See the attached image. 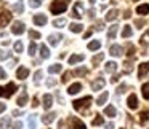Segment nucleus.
Listing matches in <instances>:
<instances>
[{
  "mask_svg": "<svg viewBox=\"0 0 149 129\" xmlns=\"http://www.w3.org/2000/svg\"><path fill=\"white\" fill-rule=\"evenodd\" d=\"M55 118H56V113H47V115H43L42 116V123L43 124H50V123H53L55 121Z\"/></svg>",
  "mask_w": 149,
  "mask_h": 129,
  "instance_id": "nucleus-12",
  "label": "nucleus"
},
{
  "mask_svg": "<svg viewBox=\"0 0 149 129\" xmlns=\"http://www.w3.org/2000/svg\"><path fill=\"white\" fill-rule=\"evenodd\" d=\"M61 70H63V65L61 64H53V65H50V67H48L50 73H59Z\"/></svg>",
  "mask_w": 149,
  "mask_h": 129,
  "instance_id": "nucleus-23",
  "label": "nucleus"
},
{
  "mask_svg": "<svg viewBox=\"0 0 149 129\" xmlns=\"http://www.w3.org/2000/svg\"><path fill=\"white\" fill-rule=\"evenodd\" d=\"M40 56H42V59H48L50 58V49L47 48V45L40 46Z\"/></svg>",
  "mask_w": 149,
  "mask_h": 129,
  "instance_id": "nucleus-25",
  "label": "nucleus"
},
{
  "mask_svg": "<svg viewBox=\"0 0 149 129\" xmlns=\"http://www.w3.org/2000/svg\"><path fill=\"white\" fill-rule=\"evenodd\" d=\"M5 108H7V105H5L3 102H0V113H2V112H5Z\"/></svg>",
  "mask_w": 149,
  "mask_h": 129,
  "instance_id": "nucleus-52",
  "label": "nucleus"
},
{
  "mask_svg": "<svg viewBox=\"0 0 149 129\" xmlns=\"http://www.w3.org/2000/svg\"><path fill=\"white\" fill-rule=\"evenodd\" d=\"M119 81V77H114V78H111V83H117Z\"/></svg>",
  "mask_w": 149,
  "mask_h": 129,
  "instance_id": "nucleus-57",
  "label": "nucleus"
},
{
  "mask_svg": "<svg viewBox=\"0 0 149 129\" xmlns=\"http://www.w3.org/2000/svg\"><path fill=\"white\" fill-rule=\"evenodd\" d=\"M16 91V84L8 83L7 86H0V97H10L13 96V93Z\"/></svg>",
  "mask_w": 149,
  "mask_h": 129,
  "instance_id": "nucleus-3",
  "label": "nucleus"
},
{
  "mask_svg": "<svg viewBox=\"0 0 149 129\" xmlns=\"http://www.w3.org/2000/svg\"><path fill=\"white\" fill-rule=\"evenodd\" d=\"M127 104H128V108L135 110L138 107V97H136V94H130L128 99H127Z\"/></svg>",
  "mask_w": 149,
  "mask_h": 129,
  "instance_id": "nucleus-8",
  "label": "nucleus"
},
{
  "mask_svg": "<svg viewBox=\"0 0 149 129\" xmlns=\"http://www.w3.org/2000/svg\"><path fill=\"white\" fill-rule=\"evenodd\" d=\"M101 48V43L98 42V40H93V42L88 43V49H91V51H95V49H100Z\"/></svg>",
  "mask_w": 149,
  "mask_h": 129,
  "instance_id": "nucleus-30",
  "label": "nucleus"
},
{
  "mask_svg": "<svg viewBox=\"0 0 149 129\" xmlns=\"http://www.w3.org/2000/svg\"><path fill=\"white\" fill-rule=\"evenodd\" d=\"M104 129H114V124L112 123H107V124L104 126Z\"/></svg>",
  "mask_w": 149,
  "mask_h": 129,
  "instance_id": "nucleus-55",
  "label": "nucleus"
},
{
  "mask_svg": "<svg viewBox=\"0 0 149 129\" xmlns=\"http://www.w3.org/2000/svg\"><path fill=\"white\" fill-rule=\"evenodd\" d=\"M13 129H23V123H21V121H16V123L13 124Z\"/></svg>",
  "mask_w": 149,
  "mask_h": 129,
  "instance_id": "nucleus-48",
  "label": "nucleus"
},
{
  "mask_svg": "<svg viewBox=\"0 0 149 129\" xmlns=\"http://www.w3.org/2000/svg\"><path fill=\"white\" fill-rule=\"evenodd\" d=\"M117 29H119V26H111V29H109V32H107V35H109V38H116V35H117Z\"/></svg>",
  "mask_w": 149,
  "mask_h": 129,
  "instance_id": "nucleus-31",
  "label": "nucleus"
},
{
  "mask_svg": "<svg viewBox=\"0 0 149 129\" xmlns=\"http://www.w3.org/2000/svg\"><path fill=\"white\" fill-rule=\"evenodd\" d=\"M42 75H43V72H42V70H37V72H36V75H34V80H36V83H39V81H40Z\"/></svg>",
  "mask_w": 149,
  "mask_h": 129,
  "instance_id": "nucleus-43",
  "label": "nucleus"
},
{
  "mask_svg": "<svg viewBox=\"0 0 149 129\" xmlns=\"http://www.w3.org/2000/svg\"><path fill=\"white\" fill-rule=\"evenodd\" d=\"M69 77H71V72H66V73L63 75V83H66V81L69 80Z\"/></svg>",
  "mask_w": 149,
  "mask_h": 129,
  "instance_id": "nucleus-49",
  "label": "nucleus"
},
{
  "mask_svg": "<svg viewBox=\"0 0 149 129\" xmlns=\"http://www.w3.org/2000/svg\"><path fill=\"white\" fill-rule=\"evenodd\" d=\"M10 128V118H2L0 119V129H8Z\"/></svg>",
  "mask_w": 149,
  "mask_h": 129,
  "instance_id": "nucleus-32",
  "label": "nucleus"
},
{
  "mask_svg": "<svg viewBox=\"0 0 149 129\" xmlns=\"http://www.w3.org/2000/svg\"><path fill=\"white\" fill-rule=\"evenodd\" d=\"M82 61H84V54H72L71 58H69V64L71 65L77 64V62H82Z\"/></svg>",
  "mask_w": 149,
  "mask_h": 129,
  "instance_id": "nucleus-17",
  "label": "nucleus"
},
{
  "mask_svg": "<svg viewBox=\"0 0 149 129\" xmlns=\"http://www.w3.org/2000/svg\"><path fill=\"white\" fill-rule=\"evenodd\" d=\"M143 24H144V21H143V19H138V21H136V26H138V27H141Z\"/></svg>",
  "mask_w": 149,
  "mask_h": 129,
  "instance_id": "nucleus-56",
  "label": "nucleus"
},
{
  "mask_svg": "<svg viewBox=\"0 0 149 129\" xmlns=\"http://www.w3.org/2000/svg\"><path fill=\"white\" fill-rule=\"evenodd\" d=\"M29 37H31V38H40V34L37 32V30H31V32H29Z\"/></svg>",
  "mask_w": 149,
  "mask_h": 129,
  "instance_id": "nucleus-45",
  "label": "nucleus"
},
{
  "mask_svg": "<svg viewBox=\"0 0 149 129\" xmlns=\"http://www.w3.org/2000/svg\"><path fill=\"white\" fill-rule=\"evenodd\" d=\"M36 51H37V45L34 42H31V45H29V54L34 56V54H36Z\"/></svg>",
  "mask_w": 149,
  "mask_h": 129,
  "instance_id": "nucleus-38",
  "label": "nucleus"
},
{
  "mask_svg": "<svg viewBox=\"0 0 149 129\" xmlns=\"http://www.w3.org/2000/svg\"><path fill=\"white\" fill-rule=\"evenodd\" d=\"M34 24H37V26H45L47 16L45 14H36V16H34Z\"/></svg>",
  "mask_w": 149,
  "mask_h": 129,
  "instance_id": "nucleus-10",
  "label": "nucleus"
},
{
  "mask_svg": "<svg viewBox=\"0 0 149 129\" xmlns=\"http://www.w3.org/2000/svg\"><path fill=\"white\" fill-rule=\"evenodd\" d=\"M117 16H119V11L117 10H109L107 11V14H106V21H114V19H117Z\"/></svg>",
  "mask_w": 149,
  "mask_h": 129,
  "instance_id": "nucleus-19",
  "label": "nucleus"
},
{
  "mask_svg": "<svg viewBox=\"0 0 149 129\" xmlns=\"http://www.w3.org/2000/svg\"><path fill=\"white\" fill-rule=\"evenodd\" d=\"M61 38H63V37L59 35V34H58V35H50V37H48V42H50V45L56 46V45L59 43V40H61Z\"/></svg>",
  "mask_w": 149,
  "mask_h": 129,
  "instance_id": "nucleus-24",
  "label": "nucleus"
},
{
  "mask_svg": "<svg viewBox=\"0 0 149 129\" xmlns=\"http://www.w3.org/2000/svg\"><path fill=\"white\" fill-rule=\"evenodd\" d=\"M127 89V86H125V84H122V86H119V88H117V93H123V91H125Z\"/></svg>",
  "mask_w": 149,
  "mask_h": 129,
  "instance_id": "nucleus-51",
  "label": "nucleus"
},
{
  "mask_svg": "<svg viewBox=\"0 0 149 129\" xmlns=\"http://www.w3.org/2000/svg\"><path fill=\"white\" fill-rule=\"evenodd\" d=\"M42 2H43V0H29V5L32 8H39L40 5H42Z\"/></svg>",
  "mask_w": 149,
  "mask_h": 129,
  "instance_id": "nucleus-36",
  "label": "nucleus"
},
{
  "mask_svg": "<svg viewBox=\"0 0 149 129\" xmlns=\"http://www.w3.org/2000/svg\"><path fill=\"white\" fill-rule=\"evenodd\" d=\"M24 30H26V27H24V23H21V21H16V23H13L11 32H13L15 35H21V34H24Z\"/></svg>",
  "mask_w": 149,
  "mask_h": 129,
  "instance_id": "nucleus-5",
  "label": "nucleus"
},
{
  "mask_svg": "<svg viewBox=\"0 0 149 129\" xmlns=\"http://www.w3.org/2000/svg\"><path fill=\"white\" fill-rule=\"evenodd\" d=\"M104 84H106V81L103 80V78H98V80H95L93 83H91V89L93 91H98V89H103Z\"/></svg>",
  "mask_w": 149,
  "mask_h": 129,
  "instance_id": "nucleus-9",
  "label": "nucleus"
},
{
  "mask_svg": "<svg viewBox=\"0 0 149 129\" xmlns=\"http://www.w3.org/2000/svg\"><path fill=\"white\" fill-rule=\"evenodd\" d=\"M71 123H72V126H74L75 129H87L85 128V123H82L79 118H71Z\"/></svg>",
  "mask_w": 149,
  "mask_h": 129,
  "instance_id": "nucleus-18",
  "label": "nucleus"
},
{
  "mask_svg": "<svg viewBox=\"0 0 149 129\" xmlns=\"http://www.w3.org/2000/svg\"><path fill=\"white\" fill-rule=\"evenodd\" d=\"M27 75H29V69L27 67H19L16 72V77L19 78V80H24V78H27Z\"/></svg>",
  "mask_w": 149,
  "mask_h": 129,
  "instance_id": "nucleus-14",
  "label": "nucleus"
},
{
  "mask_svg": "<svg viewBox=\"0 0 149 129\" xmlns=\"http://www.w3.org/2000/svg\"><path fill=\"white\" fill-rule=\"evenodd\" d=\"M13 115H15V116H19V115H21V112H18V110H15V112H13Z\"/></svg>",
  "mask_w": 149,
  "mask_h": 129,
  "instance_id": "nucleus-58",
  "label": "nucleus"
},
{
  "mask_svg": "<svg viewBox=\"0 0 149 129\" xmlns=\"http://www.w3.org/2000/svg\"><path fill=\"white\" fill-rule=\"evenodd\" d=\"M136 13L138 14H148L149 13V3H144V5L136 7Z\"/></svg>",
  "mask_w": 149,
  "mask_h": 129,
  "instance_id": "nucleus-20",
  "label": "nucleus"
},
{
  "mask_svg": "<svg viewBox=\"0 0 149 129\" xmlns=\"http://www.w3.org/2000/svg\"><path fill=\"white\" fill-rule=\"evenodd\" d=\"M82 8H84L82 2H75L74 7H72V18H75V19H80V18H82Z\"/></svg>",
  "mask_w": 149,
  "mask_h": 129,
  "instance_id": "nucleus-4",
  "label": "nucleus"
},
{
  "mask_svg": "<svg viewBox=\"0 0 149 129\" xmlns=\"http://www.w3.org/2000/svg\"><path fill=\"white\" fill-rule=\"evenodd\" d=\"M23 48H24V46H23V43H21V42L15 43V51H16V53H23Z\"/></svg>",
  "mask_w": 149,
  "mask_h": 129,
  "instance_id": "nucleus-40",
  "label": "nucleus"
},
{
  "mask_svg": "<svg viewBox=\"0 0 149 129\" xmlns=\"http://www.w3.org/2000/svg\"><path fill=\"white\" fill-rule=\"evenodd\" d=\"M50 10H52L53 14L64 13V11L68 10V2H66V0H55L52 3V7H50Z\"/></svg>",
  "mask_w": 149,
  "mask_h": 129,
  "instance_id": "nucleus-1",
  "label": "nucleus"
},
{
  "mask_svg": "<svg viewBox=\"0 0 149 129\" xmlns=\"http://www.w3.org/2000/svg\"><path fill=\"white\" fill-rule=\"evenodd\" d=\"M109 53L114 56V58H119V56H122L123 51H122V48H120L119 45H112V46L109 48Z\"/></svg>",
  "mask_w": 149,
  "mask_h": 129,
  "instance_id": "nucleus-13",
  "label": "nucleus"
},
{
  "mask_svg": "<svg viewBox=\"0 0 149 129\" xmlns=\"http://www.w3.org/2000/svg\"><path fill=\"white\" fill-rule=\"evenodd\" d=\"M139 116H141V118H139V121H141V123L148 121V119H149V112H143Z\"/></svg>",
  "mask_w": 149,
  "mask_h": 129,
  "instance_id": "nucleus-42",
  "label": "nucleus"
},
{
  "mask_svg": "<svg viewBox=\"0 0 149 129\" xmlns=\"http://www.w3.org/2000/svg\"><path fill=\"white\" fill-rule=\"evenodd\" d=\"M133 35V29L130 26H123V30H122V38H128V37Z\"/></svg>",
  "mask_w": 149,
  "mask_h": 129,
  "instance_id": "nucleus-21",
  "label": "nucleus"
},
{
  "mask_svg": "<svg viewBox=\"0 0 149 129\" xmlns=\"http://www.w3.org/2000/svg\"><path fill=\"white\" fill-rule=\"evenodd\" d=\"M52 105H53V97L50 96V94H45V96H43V108L50 110Z\"/></svg>",
  "mask_w": 149,
  "mask_h": 129,
  "instance_id": "nucleus-11",
  "label": "nucleus"
},
{
  "mask_svg": "<svg viewBox=\"0 0 149 129\" xmlns=\"http://www.w3.org/2000/svg\"><path fill=\"white\" fill-rule=\"evenodd\" d=\"M8 53L7 51H3V49H0V61H5V59H8Z\"/></svg>",
  "mask_w": 149,
  "mask_h": 129,
  "instance_id": "nucleus-44",
  "label": "nucleus"
},
{
  "mask_svg": "<svg viewBox=\"0 0 149 129\" xmlns=\"http://www.w3.org/2000/svg\"><path fill=\"white\" fill-rule=\"evenodd\" d=\"M116 70H117V64H116V62H107V64H106V72H107V73H114Z\"/></svg>",
  "mask_w": 149,
  "mask_h": 129,
  "instance_id": "nucleus-29",
  "label": "nucleus"
},
{
  "mask_svg": "<svg viewBox=\"0 0 149 129\" xmlns=\"http://www.w3.org/2000/svg\"><path fill=\"white\" fill-rule=\"evenodd\" d=\"M107 97H109V93H107V91H104V93L101 94L100 97H98L96 104H98V105H103V104H104V102H106V100H107Z\"/></svg>",
  "mask_w": 149,
  "mask_h": 129,
  "instance_id": "nucleus-28",
  "label": "nucleus"
},
{
  "mask_svg": "<svg viewBox=\"0 0 149 129\" xmlns=\"http://www.w3.org/2000/svg\"><path fill=\"white\" fill-rule=\"evenodd\" d=\"M3 78H7V73H5L3 69L0 67V80H3Z\"/></svg>",
  "mask_w": 149,
  "mask_h": 129,
  "instance_id": "nucleus-50",
  "label": "nucleus"
},
{
  "mask_svg": "<svg viewBox=\"0 0 149 129\" xmlns=\"http://www.w3.org/2000/svg\"><path fill=\"white\" fill-rule=\"evenodd\" d=\"M29 128L36 129V119H34V116H29Z\"/></svg>",
  "mask_w": 149,
  "mask_h": 129,
  "instance_id": "nucleus-46",
  "label": "nucleus"
},
{
  "mask_svg": "<svg viewBox=\"0 0 149 129\" xmlns=\"http://www.w3.org/2000/svg\"><path fill=\"white\" fill-rule=\"evenodd\" d=\"M135 2H138V0H135Z\"/></svg>",
  "mask_w": 149,
  "mask_h": 129,
  "instance_id": "nucleus-60",
  "label": "nucleus"
},
{
  "mask_svg": "<svg viewBox=\"0 0 149 129\" xmlns=\"http://www.w3.org/2000/svg\"><path fill=\"white\" fill-rule=\"evenodd\" d=\"M39 105V100H37V97H34L32 99V107H37Z\"/></svg>",
  "mask_w": 149,
  "mask_h": 129,
  "instance_id": "nucleus-54",
  "label": "nucleus"
},
{
  "mask_svg": "<svg viewBox=\"0 0 149 129\" xmlns=\"http://www.w3.org/2000/svg\"><path fill=\"white\" fill-rule=\"evenodd\" d=\"M133 51H135V48H133V46H130V48H128V53H127V54H128V56H133Z\"/></svg>",
  "mask_w": 149,
  "mask_h": 129,
  "instance_id": "nucleus-53",
  "label": "nucleus"
},
{
  "mask_svg": "<svg viewBox=\"0 0 149 129\" xmlns=\"http://www.w3.org/2000/svg\"><path fill=\"white\" fill-rule=\"evenodd\" d=\"M141 91H143V97H144L146 100L149 99V83H146V84H143V88H141Z\"/></svg>",
  "mask_w": 149,
  "mask_h": 129,
  "instance_id": "nucleus-34",
  "label": "nucleus"
},
{
  "mask_svg": "<svg viewBox=\"0 0 149 129\" xmlns=\"http://www.w3.org/2000/svg\"><path fill=\"white\" fill-rule=\"evenodd\" d=\"M10 21H11V13H8V11L0 13V27H5Z\"/></svg>",
  "mask_w": 149,
  "mask_h": 129,
  "instance_id": "nucleus-6",
  "label": "nucleus"
},
{
  "mask_svg": "<svg viewBox=\"0 0 149 129\" xmlns=\"http://www.w3.org/2000/svg\"><path fill=\"white\" fill-rule=\"evenodd\" d=\"M80 89H82V84H80V83H72L71 86L68 88V93L72 96V94H77Z\"/></svg>",
  "mask_w": 149,
  "mask_h": 129,
  "instance_id": "nucleus-16",
  "label": "nucleus"
},
{
  "mask_svg": "<svg viewBox=\"0 0 149 129\" xmlns=\"http://www.w3.org/2000/svg\"><path fill=\"white\" fill-rule=\"evenodd\" d=\"M55 84H56V80H55V78H50V80L47 81V86H50V88L55 86Z\"/></svg>",
  "mask_w": 149,
  "mask_h": 129,
  "instance_id": "nucleus-47",
  "label": "nucleus"
},
{
  "mask_svg": "<svg viewBox=\"0 0 149 129\" xmlns=\"http://www.w3.org/2000/svg\"><path fill=\"white\" fill-rule=\"evenodd\" d=\"M103 59H104V54H103V53H100L98 56H95V58H93V64H98V62H101Z\"/></svg>",
  "mask_w": 149,
  "mask_h": 129,
  "instance_id": "nucleus-41",
  "label": "nucleus"
},
{
  "mask_svg": "<svg viewBox=\"0 0 149 129\" xmlns=\"http://www.w3.org/2000/svg\"><path fill=\"white\" fill-rule=\"evenodd\" d=\"M139 43H141L143 46H148V45H149V30H146V32L141 35V38H139Z\"/></svg>",
  "mask_w": 149,
  "mask_h": 129,
  "instance_id": "nucleus-26",
  "label": "nucleus"
},
{
  "mask_svg": "<svg viewBox=\"0 0 149 129\" xmlns=\"http://www.w3.org/2000/svg\"><path fill=\"white\" fill-rule=\"evenodd\" d=\"M91 104V96H87V97H82V99H77L72 102V105H74L75 110H84L87 108V107H90Z\"/></svg>",
  "mask_w": 149,
  "mask_h": 129,
  "instance_id": "nucleus-2",
  "label": "nucleus"
},
{
  "mask_svg": "<svg viewBox=\"0 0 149 129\" xmlns=\"http://www.w3.org/2000/svg\"><path fill=\"white\" fill-rule=\"evenodd\" d=\"M148 72H149V62H143V64H139V67H138V77L139 78H144Z\"/></svg>",
  "mask_w": 149,
  "mask_h": 129,
  "instance_id": "nucleus-7",
  "label": "nucleus"
},
{
  "mask_svg": "<svg viewBox=\"0 0 149 129\" xmlns=\"http://www.w3.org/2000/svg\"><path fill=\"white\" fill-rule=\"evenodd\" d=\"M104 115H107V116H116L117 115V110H116V107H112V105H109V107H106L104 108Z\"/></svg>",
  "mask_w": 149,
  "mask_h": 129,
  "instance_id": "nucleus-22",
  "label": "nucleus"
},
{
  "mask_svg": "<svg viewBox=\"0 0 149 129\" xmlns=\"http://www.w3.org/2000/svg\"><path fill=\"white\" fill-rule=\"evenodd\" d=\"M13 10L16 11V13H23L24 11V7H23V3H21V0H18V3L13 5Z\"/></svg>",
  "mask_w": 149,
  "mask_h": 129,
  "instance_id": "nucleus-35",
  "label": "nucleus"
},
{
  "mask_svg": "<svg viewBox=\"0 0 149 129\" xmlns=\"http://www.w3.org/2000/svg\"><path fill=\"white\" fill-rule=\"evenodd\" d=\"M85 73H87V69H85V67H80V69H75V70L72 72V75H75V77H84Z\"/></svg>",
  "mask_w": 149,
  "mask_h": 129,
  "instance_id": "nucleus-33",
  "label": "nucleus"
},
{
  "mask_svg": "<svg viewBox=\"0 0 149 129\" xmlns=\"http://www.w3.org/2000/svg\"><path fill=\"white\" fill-rule=\"evenodd\" d=\"M82 24H79V23H74V24H71L69 26V29H71V32H74V34H79V32H82Z\"/></svg>",
  "mask_w": 149,
  "mask_h": 129,
  "instance_id": "nucleus-27",
  "label": "nucleus"
},
{
  "mask_svg": "<svg viewBox=\"0 0 149 129\" xmlns=\"http://www.w3.org/2000/svg\"><path fill=\"white\" fill-rule=\"evenodd\" d=\"M27 99H29V96H27V93H26V91H23V93H21V96L19 97H18V105H19V107H24V105H26V104H27Z\"/></svg>",
  "mask_w": 149,
  "mask_h": 129,
  "instance_id": "nucleus-15",
  "label": "nucleus"
},
{
  "mask_svg": "<svg viewBox=\"0 0 149 129\" xmlns=\"http://www.w3.org/2000/svg\"><path fill=\"white\" fill-rule=\"evenodd\" d=\"M103 123H104V119H103V116H100V115L93 119V126H101Z\"/></svg>",
  "mask_w": 149,
  "mask_h": 129,
  "instance_id": "nucleus-37",
  "label": "nucleus"
},
{
  "mask_svg": "<svg viewBox=\"0 0 149 129\" xmlns=\"http://www.w3.org/2000/svg\"><path fill=\"white\" fill-rule=\"evenodd\" d=\"M64 24H66V19H63V18H61V19H55L53 26H55V27H63Z\"/></svg>",
  "mask_w": 149,
  "mask_h": 129,
  "instance_id": "nucleus-39",
  "label": "nucleus"
},
{
  "mask_svg": "<svg viewBox=\"0 0 149 129\" xmlns=\"http://www.w3.org/2000/svg\"><path fill=\"white\" fill-rule=\"evenodd\" d=\"M90 3H95V0H90Z\"/></svg>",
  "mask_w": 149,
  "mask_h": 129,
  "instance_id": "nucleus-59",
  "label": "nucleus"
}]
</instances>
